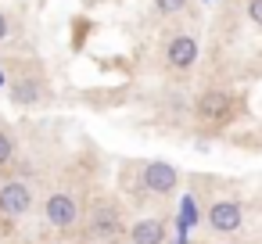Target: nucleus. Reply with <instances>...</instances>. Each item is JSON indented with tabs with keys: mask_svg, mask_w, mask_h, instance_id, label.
Wrapping results in <instances>:
<instances>
[{
	"mask_svg": "<svg viewBox=\"0 0 262 244\" xmlns=\"http://www.w3.org/2000/svg\"><path fill=\"white\" fill-rule=\"evenodd\" d=\"M244 15H248L251 26L262 29V0H244Z\"/></svg>",
	"mask_w": 262,
	"mask_h": 244,
	"instance_id": "nucleus-12",
	"label": "nucleus"
},
{
	"mask_svg": "<svg viewBox=\"0 0 262 244\" xmlns=\"http://www.w3.org/2000/svg\"><path fill=\"white\" fill-rule=\"evenodd\" d=\"M90 233H94V237H104V240L119 237V233H122L119 208H115V205H97L94 215H90Z\"/></svg>",
	"mask_w": 262,
	"mask_h": 244,
	"instance_id": "nucleus-7",
	"label": "nucleus"
},
{
	"mask_svg": "<svg viewBox=\"0 0 262 244\" xmlns=\"http://www.w3.org/2000/svg\"><path fill=\"white\" fill-rule=\"evenodd\" d=\"M205 223H208V230L219 233V237L237 233V230L244 226V208H241V201H233V197H219V201L208 205Z\"/></svg>",
	"mask_w": 262,
	"mask_h": 244,
	"instance_id": "nucleus-2",
	"label": "nucleus"
},
{
	"mask_svg": "<svg viewBox=\"0 0 262 244\" xmlns=\"http://www.w3.org/2000/svg\"><path fill=\"white\" fill-rule=\"evenodd\" d=\"M0 187H4V183H0Z\"/></svg>",
	"mask_w": 262,
	"mask_h": 244,
	"instance_id": "nucleus-14",
	"label": "nucleus"
},
{
	"mask_svg": "<svg viewBox=\"0 0 262 244\" xmlns=\"http://www.w3.org/2000/svg\"><path fill=\"white\" fill-rule=\"evenodd\" d=\"M140 176H144V187H147L151 194H158V197L172 194V190H176V183H180V172H176L169 162H147Z\"/></svg>",
	"mask_w": 262,
	"mask_h": 244,
	"instance_id": "nucleus-6",
	"label": "nucleus"
},
{
	"mask_svg": "<svg viewBox=\"0 0 262 244\" xmlns=\"http://www.w3.org/2000/svg\"><path fill=\"white\" fill-rule=\"evenodd\" d=\"M233 108H237V101H233L230 90H205L194 104V115L208 126H223V122L233 119Z\"/></svg>",
	"mask_w": 262,
	"mask_h": 244,
	"instance_id": "nucleus-1",
	"label": "nucleus"
},
{
	"mask_svg": "<svg viewBox=\"0 0 262 244\" xmlns=\"http://www.w3.org/2000/svg\"><path fill=\"white\" fill-rule=\"evenodd\" d=\"M162 240H165L162 219H137L129 226V244H162Z\"/></svg>",
	"mask_w": 262,
	"mask_h": 244,
	"instance_id": "nucleus-8",
	"label": "nucleus"
},
{
	"mask_svg": "<svg viewBox=\"0 0 262 244\" xmlns=\"http://www.w3.org/2000/svg\"><path fill=\"white\" fill-rule=\"evenodd\" d=\"M0 212L11 215V219H22L33 212V190L22 183V180H11L0 187Z\"/></svg>",
	"mask_w": 262,
	"mask_h": 244,
	"instance_id": "nucleus-4",
	"label": "nucleus"
},
{
	"mask_svg": "<svg viewBox=\"0 0 262 244\" xmlns=\"http://www.w3.org/2000/svg\"><path fill=\"white\" fill-rule=\"evenodd\" d=\"M187 4H190V0H155V11L158 15H180V11H187Z\"/></svg>",
	"mask_w": 262,
	"mask_h": 244,
	"instance_id": "nucleus-10",
	"label": "nucleus"
},
{
	"mask_svg": "<svg viewBox=\"0 0 262 244\" xmlns=\"http://www.w3.org/2000/svg\"><path fill=\"white\" fill-rule=\"evenodd\" d=\"M40 97H43L40 79H15V83H11V101H15V104H36Z\"/></svg>",
	"mask_w": 262,
	"mask_h": 244,
	"instance_id": "nucleus-9",
	"label": "nucleus"
},
{
	"mask_svg": "<svg viewBox=\"0 0 262 244\" xmlns=\"http://www.w3.org/2000/svg\"><path fill=\"white\" fill-rule=\"evenodd\" d=\"M8 33H11V22H8L4 11H0V40H8Z\"/></svg>",
	"mask_w": 262,
	"mask_h": 244,
	"instance_id": "nucleus-13",
	"label": "nucleus"
},
{
	"mask_svg": "<svg viewBox=\"0 0 262 244\" xmlns=\"http://www.w3.org/2000/svg\"><path fill=\"white\" fill-rule=\"evenodd\" d=\"M43 215H47L51 226L69 230V226H76V219H79V205H76L72 194H51V197L43 201Z\"/></svg>",
	"mask_w": 262,
	"mask_h": 244,
	"instance_id": "nucleus-5",
	"label": "nucleus"
},
{
	"mask_svg": "<svg viewBox=\"0 0 262 244\" xmlns=\"http://www.w3.org/2000/svg\"><path fill=\"white\" fill-rule=\"evenodd\" d=\"M201 58V47L190 33H176L169 43H165V65L176 69V72H190Z\"/></svg>",
	"mask_w": 262,
	"mask_h": 244,
	"instance_id": "nucleus-3",
	"label": "nucleus"
},
{
	"mask_svg": "<svg viewBox=\"0 0 262 244\" xmlns=\"http://www.w3.org/2000/svg\"><path fill=\"white\" fill-rule=\"evenodd\" d=\"M11 158H15V140H11V133L0 129V165H8Z\"/></svg>",
	"mask_w": 262,
	"mask_h": 244,
	"instance_id": "nucleus-11",
	"label": "nucleus"
}]
</instances>
